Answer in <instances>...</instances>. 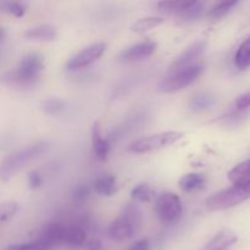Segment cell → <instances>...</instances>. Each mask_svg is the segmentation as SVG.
I'll use <instances>...</instances> for the list:
<instances>
[{
    "instance_id": "1",
    "label": "cell",
    "mask_w": 250,
    "mask_h": 250,
    "mask_svg": "<svg viewBox=\"0 0 250 250\" xmlns=\"http://www.w3.org/2000/svg\"><path fill=\"white\" fill-rule=\"evenodd\" d=\"M44 67L43 56L39 53H29L21 59L19 66L2 73L0 82L11 87H33L41 80Z\"/></svg>"
},
{
    "instance_id": "2",
    "label": "cell",
    "mask_w": 250,
    "mask_h": 250,
    "mask_svg": "<svg viewBox=\"0 0 250 250\" xmlns=\"http://www.w3.org/2000/svg\"><path fill=\"white\" fill-rule=\"evenodd\" d=\"M46 149H48V143L38 142L7 155L0 163V180L9 181L24 165L45 153Z\"/></svg>"
},
{
    "instance_id": "3",
    "label": "cell",
    "mask_w": 250,
    "mask_h": 250,
    "mask_svg": "<svg viewBox=\"0 0 250 250\" xmlns=\"http://www.w3.org/2000/svg\"><path fill=\"white\" fill-rule=\"evenodd\" d=\"M250 198V183L249 185H233L231 187L216 192L209 197L205 202L207 209L210 211H221V210L231 209L241 203L246 202Z\"/></svg>"
},
{
    "instance_id": "4",
    "label": "cell",
    "mask_w": 250,
    "mask_h": 250,
    "mask_svg": "<svg viewBox=\"0 0 250 250\" xmlns=\"http://www.w3.org/2000/svg\"><path fill=\"white\" fill-rule=\"evenodd\" d=\"M204 71L202 65H190L180 70L170 71L163 80L159 82L158 90L161 93H173L192 84L198 80Z\"/></svg>"
},
{
    "instance_id": "5",
    "label": "cell",
    "mask_w": 250,
    "mask_h": 250,
    "mask_svg": "<svg viewBox=\"0 0 250 250\" xmlns=\"http://www.w3.org/2000/svg\"><path fill=\"white\" fill-rule=\"evenodd\" d=\"M182 137L183 134L177 131H167L150 134V136L143 137V138H139L137 139L136 142H133V143L129 146L128 150L134 154L150 153V151L167 148V146L177 143Z\"/></svg>"
},
{
    "instance_id": "6",
    "label": "cell",
    "mask_w": 250,
    "mask_h": 250,
    "mask_svg": "<svg viewBox=\"0 0 250 250\" xmlns=\"http://www.w3.org/2000/svg\"><path fill=\"white\" fill-rule=\"evenodd\" d=\"M155 212L163 222H175L182 215V202L175 193L166 192L155 202Z\"/></svg>"
},
{
    "instance_id": "7",
    "label": "cell",
    "mask_w": 250,
    "mask_h": 250,
    "mask_svg": "<svg viewBox=\"0 0 250 250\" xmlns=\"http://www.w3.org/2000/svg\"><path fill=\"white\" fill-rule=\"evenodd\" d=\"M105 49H106L105 43L90 44V45L85 46L82 50L78 51L76 55H73L66 63V68L68 71H76L87 67V66L95 62L104 54Z\"/></svg>"
},
{
    "instance_id": "8",
    "label": "cell",
    "mask_w": 250,
    "mask_h": 250,
    "mask_svg": "<svg viewBox=\"0 0 250 250\" xmlns=\"http://www.w3.org/2000/svg\"><path fill=\"white\" fill-rule=\"evenodd\" d=\"M156 46H158V44L153 41L141 42V43H137L134 45L124 49L119 54L117 59L121 62H137V61H142L153 55L156 50Z\"/></svg>"
},
{
    "instance_id": "9",
    "label": "cell",
    "mask_w": 250,
    "mask_h": 250,
    "mask_svg": "<svg viewBox=\"0 0 250 250\" xmlns=\"http://www.w3.org/2000/svg\"><path fill=\"white\" fill-rule=\"evenodd\" d=\"M207 46L208 43L204 39H200V41L192 43L182 54H181V55H178L177 58H176V60L173 61L172 65H171L170 71L180 70V68H185L190 65H194L193 62H194L199 56H202L203 54L205 53Z\"/></svg>"
},
{
    "instance_id": "10",
    "label": "cell",
    "mask_w": 250,
    "mask_h": 250,
    "mask_svg": "<svg viewBox=\"0 0 250 250\" xmlns=\"http://www.w3.org/2000/svg\"><path fill=\"white\" fill-rule=\"evenodd\" d=\"M107 232H109L110 238H111L112 241H116V242H122V241H127V239H131L138 233V231H137V229L129 224L128 220H127L121 212H120L119 216L111 222Z\"/></svg>"
},
{
    "instance_id": "11",
    "label": "cell",
    "mask_w": 250,
    "mask_h": 250,
    "mask_svg": "<svg viewBox=\"0 0 250 250\" xmlns=\"http://www.w3.org/2000/svg\"><path fill=\"white\" fill-rule=\"evenodd\" d=\"M66 225L59 224V222H51L45 226V229L42 232V236L39 241L49 250L56 248L60 244H63V237H65Z\"/></svg>"
},
{
    "instance_id": "12",
    "label": "cell",
    "mask_w": 250,
    "mask_h": 250,
    "mask_svg": "<svg viewBox=\"0 0 250 250\" xmlns=\"http://www.w3.org/2000/svg\"><path fill=\"white\" fill-rule=\"evenodd\" d=\"M238 238L236 234L229 229H222L217 232L202 250H229L237 243Z\"/></svg>"
},
{
    "instance_id": "13",
    "label": "cell",
    "mask_w": 250,
    "mask_h": 250,
    "mask_svg": "<svg viewBox=\"0 0 250 250\" xmlns=\"http://www.w3.org/2000/svg\"><path fill=\"white\" fill-rule=\"evenodd\" d=\"M56 28L51 24H39L24 31L23 37L32 42H53L56 39Z\"/></svg>"
},
{
    "instance_id": "14",
    "label": "cell",
    "mask_w": 250,
    "mask_h": 250,
    "mask_svg": "<svg viewBox=\"0 0 250 250\" xmlns=\"http://www.w3.org/2000/svg\"><path fill=\"white\" fill-rule=\"evenodd\" d=\"M92 144L94 154L100 160H105L110 153V142L109 139L104 138L102 134L99 122H94L92 129Z\"/></svg>"
},
{
    "instance_id": "15",
    "label": "cell",
    "mask_w": 250,
    "mask_h": 250,
    "mask_svg": "<svg viewBox=\"0 0 250 250\" xmlns=\"http://www.w3.org/2000/svg\"><path fill=\"white\" fill-rule=\"evenodd\" d=\"M85 242H87V233L82 227L78 225L66 226L63 244L71 248H81V247H84Z\"/></svg>"
},
{
    "instance_id": "16",
    "label": "cell",
    "mask_w": 250,
    "mask_h": 250,
    "mask_svg": "<svg viewBox=\"0 0 250 250\" xmlns=\"http://www.w3.org/2000/svg\"><path fill=\"white\" fill-rule=\"evenodd\" d=\"M229 180L233 185H249L250 183V159L234 166L229 172Z\"/></svg>"
},
{
    "instance_id": "17",
    "label": "cell",
    "mask_w": 250,
    "mask_h": 250,
    "mask_svg": "<svg viewBox=\"0 0 250 250\" xmlns=\"http://www.w3.org/2000/svg\"><path fill=\"white\" fill-rule=\"evenodd\" d=\"M94 189L102 197H112L116 192V177L112 175L99 176L93 183Z\"/></svg>"
},
{
    "instance_id": "18",
    "label": "cell",
    "mask_w": 250,
    "mask_h": 250,
    "mask_svg": "<svg viewBox=\"0 0 250 250\" xmlns=\"http://www.w3.org/2000/svg\"><path fill=\"white\" fill-rule=\"evenodd\" d=\"M205 185V177L202 173H187V175L182 176L178 181V186L185 192H193V190L200 189L204 187Z\"/></svg>"
},
{
    "instance_id": "19",
    "label": "cell",
    "mask_w": 250,
    "mask_h": 250,
    "mask_svg": "<svg viewBox=\"0 0 250 250\" xmlns=\"http://www.w3.org/2000/svg\"><path fill=\"white\" fill-rule=\"evenodd\" d=\"M215 104V98L210 93L200 92L189 99V107L194 112H202L210 109Z\"/></svg>"
},
{
    "instance_id": "20",
    "label": "cell",
    "mask_w": 250,
    "mask_h": 250,
    "mask_svg": "<svg viewBox=\"0 0 250 250\" xmlns=\"http://www.w3.org/2000/svg\"><path fill=\"white\" fill-rule=\"evenodd\" d=\"M234 65L239 70H247L250 67V36L244 39L243 43L237 49V53L234 55Z\"/></svg>"
},
{
    "instance_id": "21",
    "label": "cell",
    "mask_w": 250,
    "mask_h": 250,
    "mask_svg": "<svg viewBox=\"0 0 250 250\" xmlns=\"http://www.w3.org/2000/svg\"><path fill=\"white\" fill-rule=\"evenodd\" d=\"M164 23V19L156 16H149V17H143V19H139L136 23L132 24L131 29L132 32H136V33H144V32L151 31V29L156 28L160 24Z\"/></svg>"
},
{
    "instance_id": "22",
    "label": "cell",
    "mask_w": 250,
    "mask_h": 250,
    "mask_svg": "<svg viewBox=\"0 0 250 250\" xmlns=\"http://www.w3.org/2000/svg\"><path fill=\"white\" fill-rule=\"evenodd\" d=\"M194 4V1H160L158 2V7L164 12H167V14H175L181 16L183 12L187 11L192 5Z\"/></svg>"
},
{
    "instance_id": "23",
    "label": "cell",
    "mask_w": 250,
    "mask_h": 250,
    "mask_svg": "<svg viewBox=\"0 0 250 250\" xmlns=\"http://www.w3.org/2000/svg\"><path fill=\"white\" fill-rule=\"evenodd\" d=\"M27 11L26 5L22 4L20 1H5V0H0V12L2 14L11 15V16L23 17Z\"/></svg>"
},
{
    "instance_id": "24",
    "label": "cell",
    "mask_w": 250,
    "mask_h": 250,
    "mask_svg": "<svg viewBox=\"0 0 250 250\" xmlns=\"http://www.w3.org/2000/svg\"><path fill=\"white\" fill-rule=\"evenodd\" d=\"M236 5H238V1L237 0H233V1H222L219 2V4L215 5L214 7L209 10L208 12V17L212 20H219L222 19L224 16H226L232 9H233Z\"/></svg>"
},
{
    "instance_id": "25",
    "label": "cell",
    "mask_w": 250,
    "mask_h": 250,
    "mask_svg": "<svg viewBox=\"0 0 250 250\" xmlns=\"http://www.w3.org/2000/svg\"><path fill=\"white\" fill-rule=\"evenodd\" d=\"M132 199L137 200L141 203H148L154 198V192L150 188V186L142 183V185L136 186L131 192Z\"/></svg>"
},
{
    "instance_id": "26",
    "label": "cell",
    "mask_w": 250,
    "mask_h": 250,
    "mask_svg": "<svg viewBox=\"0 0 250 250\" xmlns=\"http://www.w3.org/2000/svg\"><path fill=\"white\" fill-rule=\"evenodd\" d=\"M42 110H43L45 114L54 115L58 114V112L65 110L66 105L65 103L61 99H56V98H51V99H46L42 103Z\"/></svg>"
},
{
    "instance_id": "27",
    "label": "cell",
    "mask_w": 250,
    "mask_h": 250,
    "mask_svg": "<svg viewBox=\"0 0 250 250\" xmlns=\"http://www.w3.org/2000/svg\"><path fill=\"white\" fill-rule=\"evenodd\" d=\"M19 210V204L15 202H5L0 204V222L9 221Z\"/></svg>"
},
{
    "instance_id": "28",
    "label": "cell",
    "mask_w": 250,
    "mask_h": 250,
    "mask_svg": "<svg viewBox=\"0 0 250 250\" xmlns=\"http://www.w3.org/2000/svg\"><path fill=\"white\" fill-rule=\"evenodd\" d=\"M203 10H204V2L202 1H194V4L189 7L186 12L181 15V19L185 21H194L198 17L202 16Z\"/></svg>"
},
{
    "instance_id": "29",
    "label": "cell",
    "mask_w": 250,
    "mask_h": 250,
    "mask_svg": "<svg viewBox=\"0 0 250 250\" xmlns=\"http://www.w3.org/2000/svg\"><path fill=\"white\" fill-rule=\"evenodd\" d=\"M90 194V189L87 185L84 183H81V185H77L72 190V200L76 204H82L85 200L88 199Z\"/></svg>"
},
{
    "instance_id": "30",
    "label": "cell",
    "mask_w": 250,
    "mask_h": 250,
    "mask_svg": "<svg viewBox=\"0 0 250 250\" xmlns=\"http://www.w3.org/2000/svg\"><path fill=\"white\" fill-rule=\"evenodd\" d=\"M6 250H49L45 247V244L42 243L39 239L34 242H29V243H22V244H12L9 246Z\"/></svg>"
},
{
    "instance_id": "31",
    "label": "cell",
    "mask_w": 250,
    "mask_h": 250,
    "mask_svg": "<svg viewBox=\"0 0 250 250\" xmlns=\"http://www.w3.org/2000/svg\"><path fill=\"white\" fill-rule=\"evenodd\" d=\"M250 107V92L243 93L234 100L233 111L234 112H243Z\"/></svg>"
},
{
    "instance_id": "32",
    "label": "cell",
    "mask_w": 250,
    "mask_h": 250,
    "mask_svg": "<svg viewBox=\"0 0 250 250\" xmlns=\"http://www.w3.org/2000/svg\"><path fill=\"white\" fill-rule=\"evenodd\" d=\"M27 183H28V187L31 189H37L42 186L43 180H42V176L37 171H31L27 176Z\"/></svg>"
},
{
    "instance_id": "33",
    "label": "cell",
    "mask_w": 250,
    "mask_h": 250,
    "mask_svg": "<svg viewBox=\"0 0 250 250\" xmlns=\"http://www.w3.org/2000/svg\"><path fill=\"white\" fill-rule=\"evenodd\" d=\"M83 248H85L87 250H105V246H104V243L100 241V239L93 238V239H89V241L85 242V244Z\"/></svg>"
},
{
    "instance_id": "34",
    "label": "cell",
    "mask_w": 250,
    "mask_h": 250,
    "mask_svg": "<svg viewBox=\"0 0 250 250\" xmlns=\"http://www.w3.org/2000/svg\"><path fill=\"white\" fill-rule=\"evenodd\" d=\"M150 249V242L148 238H143L137 241L136 243L132 244L128 250H149Z\"/></svg>"
},
{
    "instance_id": "35",
    "label": "cell",
    "mask_w": 250,
    "mask_h": 250,
    "mask_svg": "<svg viewBox=\"0 0 250 250\" xmlns=\"http://www.w3.org/2000/svg\"><path fill=\"white\" fill-rule=\"evenodd\" d=\"M5 34H6V32H5V28L0 27V43H1L2 39L5 38Z\"/></svg>"
}]
</instances>
